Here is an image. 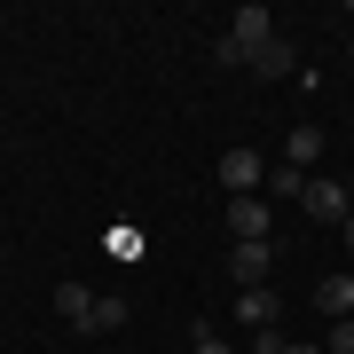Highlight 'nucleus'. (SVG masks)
I'll use <instances>...</instances> for the list:
<instances>
[{
  "instance_id": "nucleus-15",
  "label": "nucleus",
  "mask_w": 354,
  "mask_h": 354,
  "mask_svg": "<svg viewBox=\"0 0 354 354\" xmlns=\"http://www.w3.org/2000/svg\"><path fill=\"white\" fill-rule=\"evenodd\" d=\"M283 354H323V346H315V339H291V346H283Z\"/></svg>"
},
{
  "instance_id": "nucleus-13",
  "label": "nucleus",
  "mask_w": 354,
  "mask_h": 354,
  "mask_svg": "<svg viewBox=\"0 0 354 354\" xmlns=\"http://www.w3.org/2000/svg\"><path fill=\"white\" fill-rule=\"evenodd\" d=\"M323 354H354V315H346V323H330V330H323Z\"/></svg>"
},
{
  "instance_id": "nucleus-16",
  "label": "nucleus",
  "mask_w": 354,
  "mask_h": 354,
  "mask_svg": "<svg viewBox=\"0 0 354 354\" xmlns=\"http://www.w3.org/2000/svg\"><path fill=\"white\" fill-rule=\"evenodd\" d=\"M346 244H354V213H346Z\"/></svg>"
},
{
  "instance_id": "nucleus-9",
  "label": "nucleus",
  "mask_w": 354,
  "mask_h": 354,
  "mask_svg": "<svg viewBox=\"0 0 354 354\" xmlns=\"http://www.w3.org/2000/svg\"><path fill=\"white\" fill-rule=\"evenodd\" d=\"M315 158H323V127H291V142H283V165H291V174H307Z\"/></svg>"
},
{
  "instance_id": "nucleus-8",
  "label": "nucleus",
  "mask_w": 354,
  "mask_h": 354,
  "mask_svg": "<svg viewBox=\"0 0 354 354\" xmlns=\"http://www.w3.org/2000/svg\"><path fill=\"white\" fill-rule=\"evenodd\" d=\"M315 307H323L330 323H346V315H354V276H323V283H315Z\"/></svg>"
},
{
  "instance_id": "nucleus-10",
  "label": "nucleus",
  "mask_w": 354,
  "mask_h": 354,
  "mask_svg": "<svg viewBox=\"0 0 354 354\" xmlns=\"http://www.w3.org/2000/svg\"><path fill=\"white\" fill-rule=\"evenodd\" d=\"M102 330H127V299H118V291L95 299V330H87V339H102Z\"/></svg>"
},
{
  "instance_id": "nucleus-14",
  "label": "nucleus",
  "mask_w": 354,
  "mask_h": 354,
  "mask_svg": "<svg viewBox=\"0 0 354 354\" xmlns=\"http://www.w3.org/2000/svg\"><path fill=\"white\" fill-rule=\"evenodd\" d=\"M189 339H197V346H189V354H236V346H228V339H221V330H205V323H197V330H189Z\"/></svg>"
},
{
  "instance_id": "nucleus-2",
  "label": "nucleus",
  "mask_w": 354,
  "mask_h": 354,
  "mask_svg": "<svg viewBox=\"0 0 354 354\" xmlns=\"http://www.w3.org/2000/svg\"><path fill=\"white\" fill-rule=\"evenodd\" d=\"M221 189L228 197H260L268 189V158L260 150H221Z\"/></svg>"
},
{
  "instance_id": "nucleus-12",
  "label": "nucleus",
  "mask_w": 354,
  "mask_h": 354,
  "mask_svg": "<svg viewBox=\"0 0 354 354\" xmlns=\"http://www.w3.org/2000/svg\"><path fill=\"white\" fill-rule=\"evenodd\" d=\"M268 189H276V197H291V205H299V189H307V174H291V165H268Z\"/></svg>"
},
{
  "instance_id": "nucleus-7",
  "label": "nucleus",
  "mask_w": 354,
  "mask_h": 354,
  "mask_svg": "<svg viewBox=\"0 0 354 354\" xmlns=\"http://www.w3.org/2000/svg\"><path fill=\"white\" fill-rule=\"evenodd\" d=\"M236 323H244V330H276V291H268V283L236 291Z\"/></svg>"
},
{
  "instance_id": "nucleus-1",
  "label": "nucleus",
  "mask_w": 354,
  "mask_h": 354,
  "mask_svg": "<svg viewBox=\"0 0 354 354\" xmlns=\"http://www.w3.org/2000/svg\"><path fill=\"white\" fill-rule=\"evenodd\" d=\"M268 39H276V16L260 8V0H244L236 16H228V39H221V64L236 71V64H252V55L268 48Z\"/></svg>"
},
{
  "instance_id": "nucleus-11",
  "label": "nucleus",
  "mask_w": 354,
  "mask_h": 354,
  "mask_svg": "<svg viewBox=\"0 0 354 354\" xmlns=\"http://www.w3.org/2000/svg\"><path fill=\"white\" fill-rule=\"evenodd\" d=\"M252 71H260V79H283V71H291V48H283V39H268V48L252 55Z\"/></svg>"
},
{
  "instance_id": "nucleus-6",
  "label": "nucleus",
  "mask_w": 354,
  "mask_h": 354,
  "mask_svg": "<svg viewBox=\"0 0 354 354\" xmlns=\"http://www.w3.org/2000/svg\"><path fill=\"white\" fill-rule=\"evenodd\" d=\"M55 315H64L71 330H95V291H87V283H71V276H64V283H55Z\"/></svg>"
},
{
  "instance_id": "nucleus-17",
  "label": "nucleus",
  "mask_w": 354,
  "mask_h": 354,
  "mask_svg": "<svg viewBox=\"0 0 354 354\" xmlns=\"http://www.w3.org/2000/svg\"><path fill=\"white\" fill-rule=\"evenodd\" d=\"M346 48H354V32H346Z\"/></svg>"
},
{
  "instance_id": "nucleus-3",
  "label": "nucleus",
  "mask_w": 354,
  "mask_h": 354,
  "mask_svg": "<svg viewBox=\"0 0 354 354\" xmlns=\"http://www.w3.org/2000/svg\"><path fill=\"white\" fill-rule=\"evenodd\" d=\"M268 197H228V244H268Z\"/></svg>"
},
{
  "instance_id": "nucleus-5",
  "label": "nucleus",
  "mask_w": 354,
  "mask_h": 354,
  "mask_svg": "<svg viewBox=\"0 0 354 354\" xmlns=\"http://www.w3.org/2000/svg\"><path fill=\"white\" fill-rule=\"evenodd\" d=\"M268 268H276V244H228V276H236L244 291H252Z\"/></svg>"
},
{
  "instance_id": "nucleus-4",
  "label": "nucleus",
  "mask_w": 354,
  "mask_h": 354,
  "mask_svg": "<svg viewBox=\"0 0 354 354\" xmlns=\"http://www.w3.org/2000/svg\"><path fill=\"white\" fill-rule=\"evenodd\" d=\"M299 213H307V221H339V228H346V181H307V189H299Z\"/></svg>"
}]
</instances>
